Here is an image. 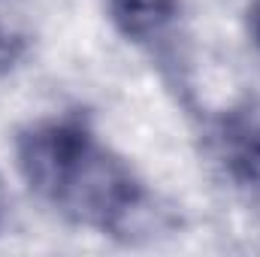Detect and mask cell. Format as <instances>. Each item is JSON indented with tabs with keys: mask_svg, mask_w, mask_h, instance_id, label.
I'll use <instances>...</instances> for the list:
<instances>
[{
	"mask_svg": "<svg viewBox=\"0 0 260 257\" xmlns=\"http://www.w3.org/2000/svg\"><path fill=\"white\" fill-rule=\"evenodd\" d=\"M15 157L27 188L73 224L121 233L145 203L139 176L79 118L24 127L15 139Z\"/></svg>",
	"mask_w": 260,
	"mask_h": 257,
	"instance_id": "6da1fadb",
	"label": "cell"
},
{
	"mask_svg": "<svg viewBox=\"0 0 260 257\" xmlns=\"http://www.w3.org/2000/svg\"><path fill=\"white\" fill-rule=\"evenodd\" d=\"M215 154L242 188H260V97L230 106L212 130Z\"/></svg>",
	"mask_w": 260,
	"mask_h": 257,
	"instance_id": "7a4b0ae2",
	"label": "cell"
},
{
	"mask_svg": "<svg viewBox=\"0 0 260 257\" xmlns=\"http://www.w3.org/2000/svg\"><path fill=\"white\" fill-rule=\"evenodd\" d=\"M179 0H109L115 27L139 46H154L179 21Z\"/></svg>",
	"mask_w": 260,
	"mask_h": 257,
	"instance_id": "3957f363",
	"label": "cell"
},
{
	"mask_svg": "<svg viewBox=\"0 0 260 257\" xmlns=\"http://www.w3.org/2000/svg\"><path fill=\"white\" fill-rule=\"evenodd\" d=\"M24 52H27V40L15 27H9V24L0 21V76H6L9 70H15L18 61L24 58Z\"/></svg>",
	"mask_w": 260,
	"mask_h": 257,
	"instance_id": "277c9868",
	"label": "cell"
},
{
	"mask_svg": "<svg viewBox=\"0 0 260 257\" xmlns=\"http://www.w3.org/2000/svg\"><path fill=\"white\" fill-rule=\"evenodd\" d=\"M248 34L260 49V0H251V6H248Z\"/></svg>",
	"mask_w": 260,
	"mask_h": 257,
	"instance_id": "5b68a950",
	"label": "cell"
},
{
	"mask_svg": "<svg viewBox=\"0 0 260 257\" xmlns=\"http://www.w3.org/2000/svg\"><path fill=\"white\" fill-rule=\"evenodd\" d=\"M6 218H9V191H6V182L0 176V230L6 224Z\"/></svg>",
	"mask_w": 260,
	"mask_h": 257,
	"instance_id": "8992f818",
	"label": "cell"
}]
</instances>
